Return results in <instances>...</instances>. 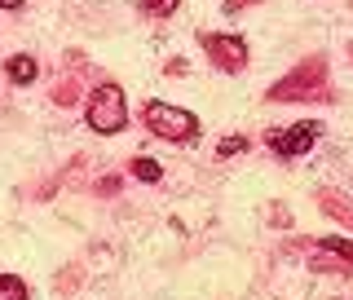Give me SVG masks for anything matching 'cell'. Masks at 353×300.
Listing matches in <instances>:
<instances>
[{"label": "cell", "instance_id": "1", "mask_svg": "<svg viewBox=\"0 0 353 300\" xmlns=\"http://www.w3.org/2000/svg\"><path fill=\"white\" fill-rule=\"evenodd\" d=\"M128 124V110H124V88L119 84H97L93 97H88V128L93 132H119Z\"/></svg>", "mask_w": 353, "mask_h": 300}, {"label": "cell", "instance_id": "2", "mask_svg": "<svg viewBox=\"0 0 353 300\" xmlns=\"http://www.w3.org/2000/svg\"><path fill=\"white\" fill-rule=\"evenodd\" d=\"M146 124L154 137L163 141H190L199 137V119L190 115V110L172 106V102H146Z\"/></svg>", "mask_w": 353, "mask_h": 300}, {"label": "cell", "instance_id": "3", "mask_svg": "<svg viewBox=\"0 0 353 300\" xmlns=\"http://www.w3.org/2000/svg\"><path fill=\"white\" fill-rule=\"evenodd\" d=\"M318 137H323V124H318V119H301V124H292V128H274L265 141H270L274 154H283V159H296V154H305Z\"/></svg>", "mask_w": 353, "mask_h": 300}, {"label": "cell", "instance_id": "4", "mask_svg": "<svg viewBox=\"0 0 353 300\" xmlns=\"http://www.w3.org/2000/svg\"><path fill=\"white\" fill-rule=\"evenodd\" d=\"M203 53L221 66V71H230V75L248 66V40H243V36H225V31H212V36H203Z\"/></svg>", "mask_w": 353, "mask_h": 300}, {"label": "cell", "instance_id": "5", "mask_svg": "<svg viewBox=\"0 0 353 300\" xmlns=\"http://www.w3.org/2000/svg\"><path fill=\"white\" fill-rule=\"evenodd\" d=\"M309 80H323V62H309V66H301V71H296V80L274 84V88H270V97H301L305 88H309Z\"/></svg>", "mask_w": 353, "mask_h": 300}, {"label": "cell", "instance_id": "6", "mask_svg": "<svg viewBox=\"0 0 353 300\" xmlns=\"http://www.w3.org/2000/svg\"><path fill=\"white\" fill-rule=\"evenodd\" d=\"M5 75L14 84H31L36 80V58H31V53H14V58L5 62Z\"/></svg>", "mask_w": 353, "mask_h": 300}, {"label": "cell", "instance_id": "7", "mask_svg": "<svg viewBox=\"0 0 353 300\" xmlns=\"http://www.w3.org/2000/svg\"><path fill=\"white\" fill-rule=\"evenodd\" d=\"M0 300H27V283L18 274H0Z\"/></svg>", "mask_w": 353, "mask_h": 300}, {"label": "cell", "instance_id": "8", "mask_svg": "<svg viewBox=\"0 0 353 300\" xmlns=\"http://www.w3.org/2000/svg\"><path fill=\"white\" fill-rule=\"evenodd\" d=\"M132 177H137V181H159L163 168L154 159H146V154H137V159H132Z\"/></svg>", "mask_w": 353, "mask_h": 300}, {"label": "cell", "instance_id": "9", "mask_svg": "<svg viewBox=\"0 0 353 300\" xmlns=\"http://www.w3.org/2000/svg\"><path fill=\"white\" fill-rule=\"evenodd\" d=\"M323 252H336L340 261H353V239H340V234H327L323 239Z\"/></svg>", "mask_w": 353, "mask_h": 300}, {"label": "cell", "instance_id": "10", "mask_svg": "<svg viewBox=\"0 0 353 300\" xmlns=\"http://www.w3.org/2000/svg\"><path fill=\"white\" fill-rule=\"evenodd\" d=\"M176 5H181V0H141V9H146V14H154V18H168Z\"/></svg>", "mask_w": 353, "mask_h": 300}, {"label": "cell", "instance_id": "11", "mask_svg": "<svg viewBox=\"0 0 353 300\" xmlns=\"http://www.w3.org/2000/svg\"><path fill=\"white\" fill-rule=\"evenodd\" d=\"M243 146H248V137H225V141L216 146V154H221V159H230V154H239Z\"/></svg>", "mask_w": 353, "mask_h": 300}, {"label": "cell", "instance_id": "12", "mask_svg": "<svg viewBox=\"0 0 353 300\" xmlns=\"http://www.w3.org/2000/svg\"><path fill=\"white\" fill-rule=\"evenodd\" d=\"M243 5H252V0H225V9H230V14H239Z\"/></svg>", "mask_w": 353, "mask_h": 300}, {"label": "cell", "instance_id": "13", "mask_svg": "<svg viewBox=\"0 0 353 300\" xmlns=\"http://www.w3.org/2000/svg\"><path fill=\"white\" fill-rule=\"evenodd\" d=\"M0 5H5V9H22V5H27V0H0Z\"/></svg>", "mask_w": 353, "mask_h": 300}]
</instances>
